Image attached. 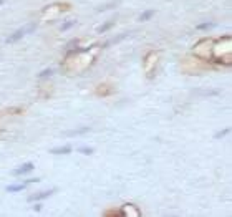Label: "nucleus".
<instances>
[{
  "label": "nucleus",
  "instance_id": "obj_15",
  "mask_svg": "<svg viewBox=\"0 0 232 217\" xmlns=\"http://www.w3.org/2000/svg\"><path fill=\"white\" fill-rule=\"evenodd\" d=\"M116 5H118V0H114V2H110V3H106V5H101L100 8H98V12H104V10L111 8V7H116Z\"/></svg>",
  "mask_w": 232,
  "mask_h": 217
},
{
  "label": "nucleus",
  "instance_id": "obj_16",
  "mask_svg": "<svg viewBox=\"0 0 232 217\" xmlns=\"http://www.w3.org/2000/svg\"><path fill=\"white\" fill-rule=\"evenodd\" d=\"M41 207H43V205L40 204V201H37V204L33 205V211H35V212H40V211H41Z\"/></svg>",
  "mask_w": 232,
  "mask_h": 217
},
{
  "label": "nucleus",
  "instance_id": "obj_5",
  "mask_svg": "<svg viewBox=\"0 0 232 217\" xmlns=\"http://www.w3.org/2000/svg\"><path fill=\"white\" fill-rule=\"evenodd\" d=\"M91 128L90 126H83V128H78V129H71V131H65L63 134L65 136H81V134H86V133H90Z\"/></svg>",
  "mask_w": 232,
  "mask_h": 217
},
{
  "label": "nucleus",
  "instance_id": "obj_3",
  "mask_svg": "<svg viewBox=\"0 0 232 217\" xmlns=\"http://www.w3.org/2000/svg\"><path fill=\"white\" fill-rule=\"evenodd\" d=\"M33 169H35V164L33 163H25V164H22V166L12 169V176H25V174L31 173Z\"/></svg>",
  "mask_w": 232,
  "mask_h": 217
},
{
  "label": "nucleus",
  "instance_id": "obj_12",
  "mask_svg": "<svg viewBox=\"0 0 232 217\" xmlns=\"http://www.w3.org/2000/svg\"><path fill=\"white\" fill-rule=\"evenodd\" d=\"M75 25H76V20H68V22L61 23V27H60V30H61V31H66V30L73 28V27H75Z\"/></svg>",
  "mask_w": 232,
  "mask_h": 217
},
{
  "label": "nucleus",
  "instance_id": "obj_10",
  "mask_svg": "<svg viewBox=\"0 0 232 217\" xmlns=\"http://www.w3.org/2000/svg\"><path fill=\"white\" fill-rule=\"evenodd\" d=\"M53 73H55V70H53V68H45V70H41V71L38 73L37 76H38L40 80H45V78H48V76H51Z\"/></svg>",
  "mask_w": 232,
  "mask_h": 217
},
{
  "label": "nucleus",
  "instance_id": "obj_8",
  "mask_svg": "<svg viewBox=\"0 0 232 217\" xmlns=\"http://www.w3.org/2000/svg\"><path fill=\"white\" fill-rule=\"evenodd\" d=\"M154 13H156V10L149 8V10H144V12L139 15V22H147V20H151L154 17Z\"/></svg>",
  "mask_w": 232,
  "mask_h": 217
},
{
  "label": "nucleus",
  "instance_id": "obj_18",
  "mask_svg": "<svg viewBox=\"0 0 232 217\" xmlns=\"http://www.w3.org/2000/svg\"><path fill=\"white\" fill-rule=\"evenodd\" d=\"M7 2V0H0V5H3V3H5Z\"/></svg>",
  "mask_w": 232,
  "mask_h": 217
},
{
  "label": "nucleus",
  "instance_id": "obj_13",
  "mask_svg": "<svg viewBox=\"0 0 232 217\" xmlns=\"http://www.w3.org/2000/svg\"><path fill=\"white\" fill-rule=\"evenodd\" d=\"M78 153L90 156V154H93V153H94V149H93V148H90V146H81V148H78Z\"/></svg>",
  "mask_w": 232,
  "mask_h": 217
},
{
  "label": "nucleus",
  "instance_id": "obj_17",
  "mask_svg": "<svg viewBox=\"0 0 232 217\" xmlns=\"http://www.w3.org/2000/svg\"><path fill=\"white\" fill-rule=\"evenodd\" d=\"M73 45H78V40H71V41H70V43L66 45V50H68V48H71Z\"/></svg>",
  "mask_w": 232,
  "mask_h": 217
},
{
  "label": "nucleus",
  "instance_id": "obj_2",
  "mask_svg": "<svg viewBox=\"0 0 232 217\" xmlns=\"http://www.w3.org/2000/svg\"><path fill=\"white\" fill-rule=\"evenodd\" d=\"M33 182H40V179H38V177H31V179H27L25 182H20V184H8V186L5 187V191L15 194V192H20V191H23V189H27L28 184H33Z\"/></svg>",
  "mask_w": 232,
  "mask_h": 217
},
{
  "label": "nucleus",
  "instance_id": "obj_7",
  "mask_svg": "<svg viewBox=\"0 0 232 217\" xmlns=\"http://www.w3.org/2000/svg\"><path fill=\"white\" fill-rule=\"evenodd\" d=\"M71 153V146H60V148H53V149H50V154H58V156H61V154H70Z\"/></svg>",
  "mask_w": 232,
  "mask_h": 217
},
{
  "label": "nucleus",
  "instance_id": "obj_9",
  "mask_svg": "<svg viewBox=\"0 0 232 217\" xmlns=\"http://www.w3.org/2000/svg\"><path fill=\"white\" fill-rule=\"evenodd\" d=\"M126 35H128V33H123V35H119V37L118 38H111V40H108L106 41V43H103V45H101V48H108V47H110V45H113V43H118V41H121L123 40V38H126Z\"/></svg>",
  "mask_w": 232,
  "mask_h": 217
},
{
  "label": "nucleus",
  "instance_id": "obj_14",
  "mask_svg": "<svg viewBox=\"0 0 232 217\" xmlns=\"http://www.w3.org/2000/svg\"><path fill=\"white\" fill-rule=\"evenodd\" d=\"M229 131H230L229 128H224V129H220V131H217L216 134H214V139H220V138H224V136H226V134H229Z\"/></svg>",
  "mask_w": 232,
  "mask_h": 217
},
{
  "label": "nucleus",
  "instance_id": "obj_11",
  "mask_svg": "<svg viewBox=\"0 0 232 217\" xmlns=\"http://www.w3.org/2000/svg\"><path fill=\"white\" fill-rule=\"evenodd\" d=\"M214 27H216V23H212V22H204V23L196 25V30H209V28H214Z\"/></svg>",
  "mask_w": 232,
  "mask_h": 217
},
{
  "label": "nucleus",
  "instance_id": "obj_1",
  "mask_svg": "<svg viewBox=\"0 0 232 217\" xmlns=\"http://www.w3.org/2000/svg\"><path fill=\"white\" fill-rule=\"evenodd\" d=\"M35 30H37V22H31V23H28V25L22 27V28H18V30H15L10 37H7L5 38V43H15V41L22 40L25 35H28V33H31V31H35Z\"/></svg>",
  "mask_w": 232,
  "mask_h": 217
},
{
  "label": "nucleus",
  "instance_id": "obj_4",
  "mask_svg": "<svg viewBox=\"0 0 232 217\" xmlns=\"http://www.w3.org/2000/svg\"><path fill=\"white\" fill-rule=\"evenodd\" d=\"M57 192V187L53 189H48V191H41V192H37V194H31L28 197V202H37V201H43V199L50 197L51 194H55Z\"/></svg>",
  "mask_w": 232,
  "mask_h": 217
},
{
  "label": "nucleus",
  "instance_id": "obj_6",
  "mask_svg": "<svg viewBox=\"0 0 232 217\" xmlns=\"http://www.w3.org/2000/svg\"><path fill=\"white\" fill-rule=\"evenodd\" d=\"M114 25H116V18H111V20H108L106 23H103V25L98 27L96 31H98V33H106V31H108V30H111Z\"/></svg>",
  "mask_w": 232,
  "mask_h": 217
}]
</instances>
